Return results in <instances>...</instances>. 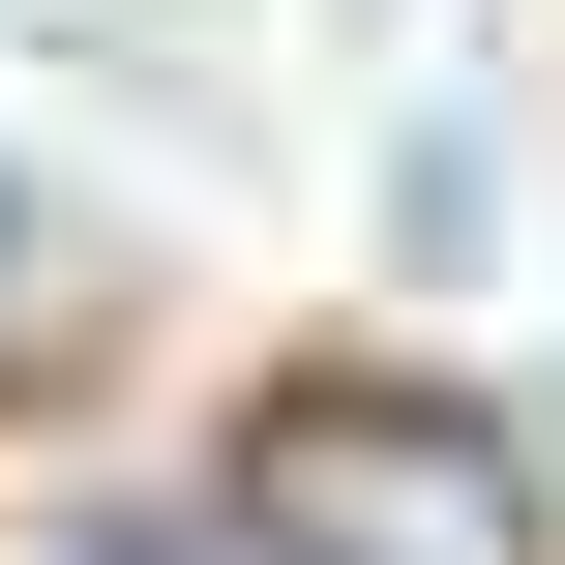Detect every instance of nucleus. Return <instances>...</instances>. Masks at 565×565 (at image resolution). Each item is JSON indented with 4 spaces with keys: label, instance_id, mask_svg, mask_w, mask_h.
Segmentation results:
<instances>
[{
    "label": "nucleus",
    "instance_id": "nucleus-1",
    "mask_svg": "<svg viewBox=\"0 0 565 565\" xmlns=\"http://www.w3.org/2000/svg\"><path fill=\"white\" fill-rule=\"evenodd\" d=\"M268 507H298L328 565H477L507 536V477H447V447H268Z\"/></svg>",
    "mask_w": 565,
    "mask_h": 565
}]
</instances>
